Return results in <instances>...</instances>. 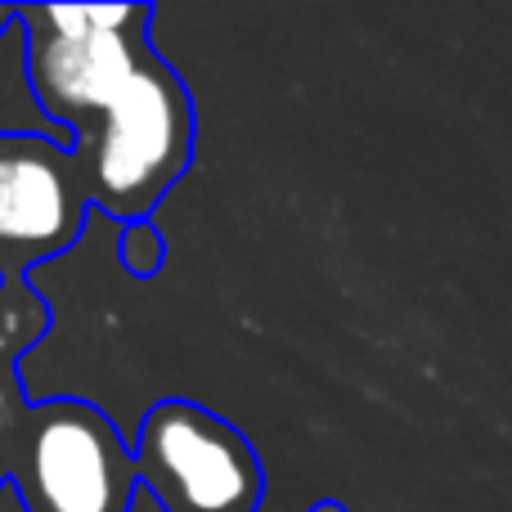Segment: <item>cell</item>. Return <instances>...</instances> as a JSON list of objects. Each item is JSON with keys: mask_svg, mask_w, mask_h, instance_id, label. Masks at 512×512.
<instances>
[{"mask_svg": "<svg viewBox=\"0 0 512 512\" xmlns=\"http://www.w3.org/2000/svg\"><path fill=\"white\" fill-rule=\"evenodd\" d=\"M310 512H346V508H342V504H315Z\"/></svg>", "mask_w": 512, "mask_h": 512, "instance_id": "cell-9", "label": "cell"}, {"mask_svg": "<svg viewBox=\"0 0 512 512\" xmlns=\"http://www.w3.org/2000/svg\"><path fill=\"white\" fill-rule=\"evenodd\" d=\"M140 481L162 512H256L261 463L225 418L162 400L140 427Z\"/></svg>", "mask_w": 512, "mask_h": 512, "instance_id": "cell-3", "label": "cell"}, {"mask_svg": "<svg viewBox=\"0 0 512 512\" xmlns=\"http://www.w3.org/2000/svg\"><path fill=\"white\" fill-rule=\"evenodd\" d=\"M14 23H18V9H0V36H5Z\"/></svg>", "mask_w": 512, "mask_h": 512, "instance_id": "cell-7", "label": "cell"}, {"mask_svg": "<svg viewBox=\"0 0 512 512\" xmlns=\"http://www.w3.org/2000/svg\"><path fill=\"white\" fill-rule=\"evenodd\" d=\"M14 472L32 512H131L140 481L117 427L81 400L23 414Z\"/></svg>", "mask_w": 512, "mask_h": 512, "instance_id": "cell-2", "label": "cell"}, {"mask_svg": "<svg viewBox=\"0 0 512 512\" xmlns=\"http://www.w3.org/2000/svg\"><path fill=\"white\" fill-rule=\"evenodd\" d=\"M27 32V72L50 122L77 135V144L99 126L117 95L140 72L149 45L126 36V27H86V32H59L36 9H18Z\"/></svg>", "mask_w": 512, "mask_h": 512, "instance_id": "cell-4", "label": "cell"}, {"mask_svg": "<svg viewBox=\"0 0 512 512\" xmlns=\"http://www.w3.org/2000/svg\"><path fill=\"white\" fill-rule=\"evenodd\" d=\"M0 135L5 140H54L63 149H77V135L63 131L59 122H50V113L41 108L27 72V32L23 23H14L0 36Z\"/></svg>", "mask_w": 512, "mask_h": 512, "instance_id": "cell-6", "label": "cell"}, {"mask_svg": "<svg viewBox=\"0 0 512 512\" xmlns=\"http://www.w3.org/2000/svg\"><path fill=\"white\" fill-rule=\"evenodd\" d=\"M81 180L54 140H0V265L23 270L81 230Z\"/></svg>", "mask_w": 512, "mask_h": 512, "instance_id": "cell-5", "label": "cell"}, {"mask_svg": "<svg viewBox=\"0 0 512 512\" xmlns=\"http://www.w3.org/2000/svg\"><path fill=\"white\" fill-rule=\"evenodd\" d=\"M5 409H9V391H5V382H0V423H5Z\"/></svg>", "mask_w": 512, "mask_h": 512, "instance_id": "cell-8", "label": "cell"}, {"mask_svg": "<svg viewBox=\"0 0 512 512\" xmlns=\"http://www.w3.org/2000/svg\"><path fill=\"white\" fill-rule=\"evenodd\" d=\"M86 189L108 216L144 225L158 198L185 176L194 149V108L180 77L144 50L131 86L86 135Z\"/></svg>", "mask_w": 512, "mask_h": 512, "instance_id": "cell-1", "label": "cell"}]
</instances>
